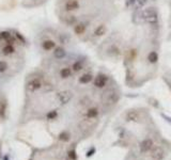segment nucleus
<instances>
[{
	"mask_svg": "<svg viewBox=\"0 0 171 160\" xmlns=\"http://www.w3.org/2000/svg\"><path fill=\"white\" fill-rule=\"evenodd\" d=\"M140 17L142 20L150 24V25H155V24H157L158 20L157 12L154 8H146L142 10L140 13Z\"/></svg>",
	"mask_w": 171,
	"mask_h": 160,
	"instance_id": "f257e3e1",
	"label": "nucleus"
},
{
	"mask_svg": "<svg viewBox=\"0 0 171 160\" xmlns=\"http://www.w3.org/2000/svg\"><path fill=\"white\" fill-rule=\"evenodd\" d=\"M102 101L106 106H112L119 101V94L115 89H108L103 93Z\"/></svg>",
	"mask_w": 171,
	"mask_h": 160,
	"instance_id": "f03ea898",
	"label": "nucleus"
},
{
	"mask_svg": "<svg viewBox=\"0 0 171 160\" xmlns=\"http://www.w3.org/2000/svg\"><path fill=\"white\" fill-rule=\"evenodd\" d=\"M72 98H73V93L71 91H69V90H64V91H61L57 94V99L61 105L69 104Z\"/></svg>",
	"mask_w": 171,
	"mask_h": 160,
	"instance_id": "7ed1b4c3",
	"label": "nucleus"
},
{
	"mask_svg": "<svg viewBox=\"0 0 171 160\" xmlns=\"http://www.w3.org/2000/svg\"><path fill=\"white\" fill-rule=\"evenodd\" d=\"M108 77L105 74H98L94 79V86L98 89H102L107 84Z\"/></svg>",
	"mask_w": 171,
	"mask_h": 160,
	"instance_id": "20e7f679",
	"label": "nucleus"
},
{
	"mask_svg": "<svg viewBox=\"0 0 171 160\" xmlns=\"http://www.w3.org/2000/svg\"><path fill=\"white\" fill-rule=\"evenodd\" d=\"M140 151L142 152V153H146V152H150L151 149H153V146H154V143L153 141L151 139H146V140H143L142 142L140 143Z\"/></svg>",
	"mask_w": 171,
	"mask_h": 160,
	"instance_id": "39448f33",
	"label": "nucleus"
},
{
	"mask_svg": "<svg viewBox=\"0 0 171 160\" xmlns=\"http://www.w3.org/2000/svg\"><path fill=\"white\" fill-rule=\"evenodd\" d=\"M151 156L155 160H162L165 156V152H164L162 147H154V149H152V152H151Z\"/></svg>",
	"mask_w": 171,
	"mask_h": 160,
	"instance_id": "423d86ee",
	"label": "nucleus"
},
{
	"mask_svg": "<svg viewBox=\"0 0 171 160\" xmlns=\"http://www.w3.org/2000/svg\"><path fill=\"white\" fill-rule=\"evenodd\" d=\"M125 118H126L127 122H139L140 116H139V113L136 110H131L126 113Z\"/></svg>",
	"mask_w": 171,
	"mask_h": 160,
	"instance_id": "0eeeda50",
	"label": "nucleus"
},
{
	"mask_svg": "<svg viewBox=\"0 0 171 160\" xmlns=\"http://www.w3.org/2000/svg\"><path fill=\"white\" fill-rule=\"evenodd\" d=\"M98 109L95 108V107H92V108H89L86 112V115L88 118H91V120H94L98 116Z\"/></svg>",
	"mask_w": 171,
	"mask_h": 160,
	"instance_id": "6e6552de",
	"label": "nucleus"
},
{
	"mask_svg": "<svg viewBox=\"0 0 171 160\" xmlns=\"http://www.w3.org/2000/svg\"><path fill=\"white\" fill-rule=\"evenodd\" d=\"M19 1L23 2V4L26 7H35V6L42 4L43 2H45L46 0H19Z\"/></svg>",
	"mask_w": 171,
	"mask_h": 160,
	"instance_id": "1a4fd4ad",
	"label": "nucleus"
},
{
	"mask_svg": "<svg viewBox=\"0 0 171 160\" xmlns=\"http://www.w3.org/2000/svg\"><path fill=\"white\" fill-rule=\"evenodd\" d=\"M106 31H107V28H106V26L104 24H102V25L97 26L95 28L94 32H93V35L94 36H103L106 33Z\"/></svg>",
	"mask_w": 171,
	"mask_h": 160,
	"instance_id": "9d476101",
	"label": "nucleus"
},
{
	"mask_svg": "<svg viewBox=\"0 0 171 160\" xmlns=\"http://www.w3.org/2000/svg\"><path fill=\"white\" fill-rule=\"evenodd\" d=\"M92 80H93L92 74H89V73H87V74H83V76L79 77V82H80V83H83V84L90 83Z\"/></svg>",
	"mask_w": 171,
	"mask_h": 160,
	"instance_id": "9b49d317",
	"label": "nucleus"
},
{
	"mask_svg": "<svg viewBox=\"0 0 171 160\" xmlns=\"http://www.w3.org/2000/svg\"><path fill=\"white\" fill-rule=\"evenodd\" d=\"M148 61L152 63V64L156 63L158 61V53L156 51H150L148 55Z\"/></svg>",
	"mask_w": 171,
	"mask_h": 160,
	"instance_id": "f8f14e48",
	"label": "nucleus"
},
{
	"mask_svg": "<svg viewBox=\"0 0 171 160\" xmlns=\"http://www.w3.org/2000/svg\"><path fill=\"white\" fill-rule=\"evenodd\" d=\"M58 138H59L60 141L62 142H67L70 139H71V135H70L67 131H62L59 133V136H58Z\"/></svg>",
	"mask_w": 171,
	"mask_h": 160,
	"instance_id": "ddd939ff",
	"label": "nucleus"
},
{
	"mask_svg": "<svg viewBox=\"0 0 171 160\" xmlns=\"http://www.w3.org/2000/svg\"><path fill=\"white\" fill-rule=\"evenodd\" d=\"M146 1H148V0H135L134 3H133V6L136 9H140V8H142L144 4L146 3Z\"/></svg>",
	"mask_w": 171,
	"mask_h": 160,
	"instance_id": "4468645a",
	"label": "nucleus"
},
{
	"mask_svg": "<svg viewBox=\"0 0 171 160\" xmlns=\"http://www.w3.org/2000/svg\"><path fill=\"white\" fill-rule=\"evenodd\" d=\"M47 116V118L48 120H55V118L58 116V112H57V110H52V111H49V112L46 114Z\"/></svg>",
	"mask_w": 171,
	"mask_h": 160,
	"instance_id": "2eb2a0df",
	"label": "nucleus"
},
{
	"mask_svg": "<svg viewBox=\"0 0 171 160\" xmlns=\"http://www.w3.org/2000/svg\"><path fill=\"white\" fill-rule=\"evenodd\" d=\"M67 155H69V159L70 160H76L77 159V154H76V152L74 151V149H71V151H69Z\"/></svg>",
	"mask_w": 171,
	"mask_h": 160,
	"instance_id": "dca6fc26",
	"label": "nucleus"
},
{
	"mask_svg": "<svg viewBox=\"0 0 171 160\" xmlns=\"http://www.w3.org/2000/svg\"><path fill=\"white\" fill-rule=\"evenodd\" d=\"M14 1H15V0H0V8L7 7V3H8V6H11V3Z\"/></svg>",
	"mask_w": 171,
	"mask_h": 160,
	"instance_id": "f3484780",
	"label": "nucleus"
},
{
	"mask_svg": "<svg viewBox=\"0 0 171 160\" xmlns=\"http://www.w3.org/2000/svg\"><path fill=\"white\" fill-rule=\"evenodd\" d=\"M94 151H95L94 149H91V151H89L88 153H87V157H90V156H92V155H93V153H94Z\"/></svg>",
	"mask_w": 171,
	"mask_h": 160,
	"instance_id": "a211bd4d",
	"label": "nucleus"
},
{
	"mask_svg": "<svg viewBox=\"0 0 171 160\" xmlns=\"http://www.w3.org/2000/svg\"><path fill=\"white\" fill-rule=\"evenodd\" d=\"M61 160H70V159L69 158H62Z\"/></svg>",
	"mask_w": 171,
	"mask_h": 160,
	"instance_id": "6ab92c4d",
	"label": "nucleus"
}]
</instances>
